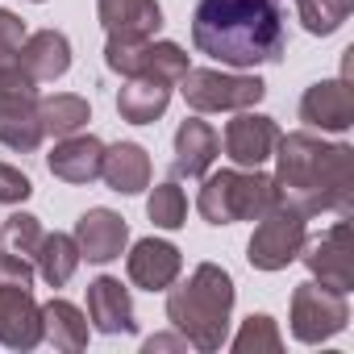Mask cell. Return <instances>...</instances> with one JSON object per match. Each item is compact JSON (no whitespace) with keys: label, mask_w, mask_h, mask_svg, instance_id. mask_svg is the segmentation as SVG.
I'll list each match as a JSON object with an SVG mask.
<instances>
[{"label":"cell","mask_w":354,"mask_h":354,"mask_svg":"<svg viewBox=\"0 0 354 354\" xmlns=\"http://www.w3.org/2000/svg\"><path fill=\"white\" fill-rule=\"evenodd\" d=\"M171 88L175 84L154 80V75H129L125 88L117 92L121 121H129V125H154L167 113V104H171Z\"/></svg>","instance_id":"obj_19"},{"label":"cell","mask_w":354,"mask_h":354,"mask_svg":"<svg viewBox=\"0 0 354 354\" xmlns=\"http://www.w3.org/2000/svg\"><path fill=\"white\" fill-rule=\"evenodd\" d=\"M100 180H104L117 196H138L142 188H150V154H146L138 142H117V146H104Z\"/></svg>","instance_id":"obj_18"},{"label":"cell","mask_w":354,"mask_h":354,"mask_svg":"<svg viewBox=\"0 0 354 354\" xmlns=\"http://www.w3.org/2000/svg\"><path fill=\"white\" fill-rule=\"evenodd\" d=\"M88 321L100 333H133L138 321H133L129 288H121V279H113V275L92 279L88 283Z\"/></svg>","instance_id":"obj_17"},{"label":"cell","mask_w":354,"mask_h":354,"mask_svg":"<svg viewBox=\"0 0 354 354\" xmlns=\"http://www.w3.org/2000/svg\"><path fill=\"white\" fill-rule=\"evenodd\" d=\"M34 196V184H30V175L9 167V162H0V205H21Z\"/></svg>","instance_id":"obj_32"},{"label":"cell","mask_w":354,"mask_h":354,"mask_svg":"<svg viewBox=\"0 0 354 354\" xmlns=\"http://www.w3.org/2000/svg\"><path fill=\"white\" fill-rule=\"evenodd\" d=\"M42 337L55 350L75 354L88 346V317L71 300H50V304H42Z\"/></svg>","instance_id":"obj_21"},{"label":"cell","mask_w":354,"mask_h":354,"mask_svg":"<svg viewBox=\"0 0 354 354\" xmlns=\"http://www.w3.org/2000/svg\"><path fill=\"white\" fill-rule=\"evenodd\" d=\"M100 162H104V142L92 138V133L59 138L55 154L46 158L50 175L63 180V184H92V180H100Z\"/></svg>","instance_id":"obj_15"},{"label":"cell","mask_w":354,"mask_h":354,"mask_svg":"<svg viewBox=\"0 0 354 354\" xmlns=\"http://www.w3.org/2000/svg\"><path fill=\"white\" fill-rule=\"evenodd\" d=\"M96 17L109 34H133V38H154L162 30V9L158 0H96Z\"/></svg>","instance_id":"obj_20"},{"label":"cell","mask_w":354,"mask_h":354,"mask_svg":"<svg viewBox=\"0 0 354 354\" xmlns=\"http://www.w3.org/2000/svg\"><path fill=\"white\" fill-rule=\"evenodd\" d=\"M17 63L30 71V80H34V84L63 80V75L71 71V42H67V34H59V30L26 34L21 50H17Z\"/></svg>","instance_id":"obj_16"},{"label":"cell","mask_w":354,"mask_h":354,"mask_svg":"<svg viewBox=\"0 0 354 354\" xmlns=\"http://www.w3.org/2000/svg\"><path fill=\"white\" fill-rule=\"evenodd\" d=\"M196 209L209 225H238V221H259L271 209H279L275 180L259 167H225L205 175V188L196 196Z\"/></svg>","instance_id":"obj_4"},{"label":"cell","mask_w":354,"mask_h":354,"mask_svg":"<svg viewBox=\"0 0 354 354\" xmlns=\"http://www.w3.org/2000/svg\"><path fill=\"white\" fill-rule=\"evenodd\" d=\"M221 154V138L209 121L188 117L180 129H175V158H171V175L175 180H205L209 167Z\"/></svg>","instance_id":"obj_12"},{"label":"cell","mask_w":354,"mask_h":354,"mask_svg":"<svg viewBox=\"0 0 354 354\" xmlns=\"http://www.w3.org/2000/svg\"><path fill=\"white\" fill-rule=\"evenodd\" d=\"M275 192L279 205L300 217H350L354 213V150L346 142H321L308 129L279 133L275 142Z\"/></svg>","instance_id":"obj_1"},{"label":"cell","mask_w":354,"mask_h":354,"mask_svg":"<svg viewBox=\"0 0 354 354\" xmlns=\"http://www.w3.org/2000/svg\"><path fill=\"white\" fill-rule=\"evenodd\" d=\"M350 9H354V0H296V13H300L304 30L317 34V38L337 34V30L346 26Z\"/></svg>","instance_id":"obj_25"},{"label":"cell","mask_w":354,"mask_h":354,"mask_svg":"<svg viewBox=\"0 0 354 354\" xmlns=\"http://www.w3.org/2000/svg\"><path fill=\"white\" fill-rule=\"evenodd\" d=\"M80 263H84V254H80V246H75V234H42V246H38V254H34V267H38V275H42L50 288L71 283V275H75Z\"/></svg>","instance_id":"obj_24"},{"label":"cell","mask_w":354,"mask_h":354,"mask_svg":"<svg viewBox=\"0 0 354 354\" xmlns=\"http://www.w3.org/2000/svg\"><path fill=\"white\" fill-rule=\"evenodd\" d=\"M350 325L346 292H333L317 279L292 288V337L304 346H321Z\"/></svg>","instance_id":"obj_6"},{"label":"cell","mask_w":354,"mask_h":354,"mask_svg":"<svg viewBox=\"0 0 354 354\" xmlns=\"http://www.w3.org/2000/svg\"><path fill=\"white\" fill-rule=\"evenodd\" d=\"M9 100H38V84L30 80V71L17 59L0 67V104H9Z\"/></svg>","instance_id":"obj_30"},{"label":"cell","mask_w":354,"mask_h":354,"mask_svg":"<svg viewBox=\"0 0 354 354\" xmlns=\"http://www.w3.org/2000/svg\"><path fill=\"white\" fill-rule=\"evenodd\" d=\"M300 121L321 133H346L354 125V88L350 80H321L300 96Z\"/></svg>","instance_id":"obj_9"},{"label":"cell","mask_w":354,"mask_h":354,"mask_svg":"<svg viewBox=\"0 0 354 354\" xmlns=\"http://www.w3.org/2000/svg\"><path fill=\"white\" fill-rule=\"evenodd\" d=\"M300 259H304V267L313 271L317 283H325L333 292H350L354 288V230H350V221L337 217L333 230L304 242Z\"/></svg>","instance_id":"obj_8"},{"label":"cell","mask_w":354,"mask_h":354,"mask_svg":"<svg viewBox=\"0 0 354 354\" xmlns=\"http://www.w3.org/2000/svg\"><path fill=\"white\" fill-rule=\"evenodd\" d=\"M308 217H300V213H292V209H271L267 217H259V225H254V238H250V246H246V259H250V267L254 271H283V267H292L296 259H300V250H304V242H308V225H304Z\"/></svg>","instance_id":"obj_7"},{"label":"cell","mask_w":354,"mask_h":354,"mask_svg":"<svg viewBox=\"0 0 354 354\" xmlns=\"http://www.w3.org/2000/svg\"><path fill=\"white\" fill-rule=\"evenodd\" d=\"M275 142H279V125L263 113L242 109L225 125V154L234 158V167H263L275 154Z\"/></svg>","instance_id":"obj_13"},{"label":"cell","mask_w":354,"mask_h":354,"mask_svg":"<svg viewBox=\"0 0 354 354\" xmlns=\"http://www.w3.org/2000/svg\"><path fill=\"white\" fill-rule=\"evenodd\" d=\"M0 246H5L9 254H21L34 263L38 246H42V221L34 213H13L5 217V225H0Z\"/></svg>","instance_id":"obj_28"},{"label":"cell","mask_w":354,"mask_h":354,"mask_svg":"<svg viewBox=\"0 0 354 354\" xmlns=\"http://www.w3.org/2000/svg\"><path fill=\"white\" fill-rule=\"evenodd\" d=\"M125 242H129V225L113 209H88L75 221V246H80V254L88 263H113V259H121Z\"/></svg>","instance_id":"obj_14"},{"label":"cell","mask_w":354,"mask_h":354,"mask_svg":"<svg viewBox=\"0 0 354 354\" xmlns=\"http://www.w3.org/2000/svg\"><path fill=\"white\" fill-rule=\"evenodd\" d=\"M125 271H129V283L142 288V292H167L184 271V254L175 250L171 242H158V238H142L133 242L129 259H125Z\"/></svg>","instance_id":"obj_11"},{"label":"cell","mask_w":354,"mask_h":354,"mask_svg":"<svg viewBox=\"0 0 354 354\" xmlns=\"http://www.w3.org/2000/svg\"><path fill=\"white\" fill-rule=\"evenodd\" d=\"M184 71H188L184 46H175V42H146L138 75H154V80H167V84H180Z\"/></svg>","instance_id":"obj_27"},{"label":"cell","mask_w":354,"mask_h":354,"mask_svg":"<svg viewBox=\"0 0 354 354\" xmlns=\"http://www.w3.org/2000/svg\"><path fill=\"white\" fill-rule=\"evenodd\" d=\"M42 342V304L30 288L0 283V346L34 350Z\"/></svg>","instance_id":"obj_10"},{"label":"cell","mask_w":354,"mask_h":354,"mask_svg":"<svg viewBox=\"0 0 354 354\" xmlns=\"http://www.w3.org/2000/svg\"><path fill=\"white\" fill-rule=\"evenodd\" d=\"M234 350H238V354H279V350H283V337H279V329H275V321H271L267 313H254V317H246V325L238 329Z\"/></svg>","instance_id":"obj_29"},{"label":"cell","mask_w":354,"mask_h":354,"mask_svg":"<svg viewBox=\"0 0 354 354\" xmlns=\"http://www.w3.org/2000/svg\"><path fill=\"white\" fill-rule=\"evenodd\" d=\"M234 279L217 263H201L180 288H167V321L188 337V346L213 354L230 337Z\"/></svg>","instance_id":"obj_3"},{"label":"cell","mask_w":354,"mask_h":354,"mask_svg":"<svg viewBox=\"0 0 354 354\" xmlns=\"http://www.w3.org/2000/svg\"><path fill=\"white\" fill-rule=\"evenodd\" d=\"M283 0H201L192 13V46L225 67L279 63L288 50Z\"/></svg>","instance_id":"obj_2"},{"label":"cell","mask_w":354,"mask_h":354,"mask_svg":"<svg viewBox=\"0 0 354 354\" xmlns=\"http://www.w3.org/2000/svg\"><path fill=\"white\" fill-rule=\"evenodd\" d=\"M146 217H150L158 230H180V225L188 221V196H184V188L175 184V180L158 184V188L150 192V201H146Z\"/></svg>","instance_id":"obj_26"},{"label":"cell","mask_w":354,"mask_h":354,"mask_svg":"<svg viewBox=\"0 0 354 354\" xmlns=\"http://www.w3.org/2000/svg\"><path fill=\"white\" fill-rule=\"evenodd\" d=\"M34 275L38 267L21 254H9V250H0V283H17V288H34Z\"/></svg>","instance_id":"obj_33"},{"label":"cell","mask_w":354,"mask_h":354,"mask_svg":"<svg viewBox=\"0 0 354 354\" xmlns=\"http://www.w3.org/2000/svg\"><path fill=\"white\" fill-rule=\"evenodd\" d=\"M180 92L188 109L196 113H242L254 109L267 96V84L259 75H230L217 67H188L180 80Z\"/></svg>","instance_id":"obj_5"},{"label":"cell","mask_w":354,"mask_h":354,"mask_svg":"<svg viewBox=\"0 0 354 354\" xmlns=\"http://www.w3.org/2000/svg\"><path fill=\"white\" fill-rule=\"evenodd\" d=\"M42 121H38V100H9L0 104V146L9 150H38L42 146Z\"/></svg>","instance_id":"obj_22"},{"label":"cell","mask_w":354,"mask_h":354,"mask_svg":"<svg viewBox=\"0 0 354 354\" xmlns=\"http://www.w3.org/2000/svg\"><path fill=\"white\" fill-rule=\"evenodd\" d=\"M21 42H26V21L17 13H9V9H0V67L17 59Z\"/></svg>","instance_id":"obj_31"},{"label":"cell","mask_w":354,"mask_h":354,"mask_svg":"<svg viewBox=\"0 0 354 354\" xmlns=\"http://www.w3.org/2000/svg\"><path fill=\"white\" fill-rule=\"evenodd\" d=\"M142 350H146V354H162V350H188V337H184V333H154V337H146V342H142Z\"/></svg>","instance_id":"obj_34"},{"label":"cell","mask_w":354,"mask_h":354,"mask_svg":"<svg viewBox=\"0 0 354 354\" xmlns=\"http://www.w3.org/2000/svg\"><path fill=\"white\" fill-rule=\"evenodd\" d=\"M38 121H42V133L71 138L92 121V109L75 92H55V96H38Z\"/></svg>","instance_id":"obj_23"}]
</instances>
